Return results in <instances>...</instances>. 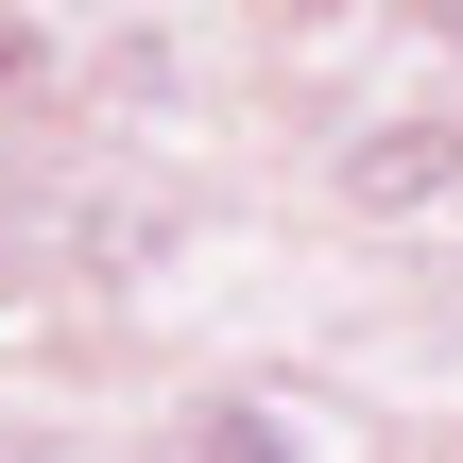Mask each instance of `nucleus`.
I'll list each match as a JSON object with an SVG mask.
<instances>
[{"label":"nucleus","instance_id":"f257e3e1","mask_svg":"<svg viewBox=\"0 0 463 463\" xmlns=\"http://www.w3.org/2000/svg\"><path fill=\"white\" fill-rule=\"evenodd\" d=\"M430 189H447V137H378V155H361V206H378V223L430 206Z\"/></svg>","mask_w":463,"mask_h":463}]
</instances>
